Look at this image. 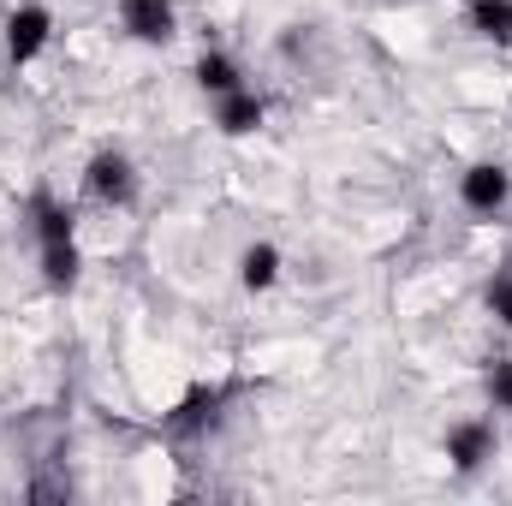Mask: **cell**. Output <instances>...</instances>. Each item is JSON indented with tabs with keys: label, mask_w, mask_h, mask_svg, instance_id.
I'll use <instances>...</instances> for the list:
<instances>
[{
	"label": "cell",
	"mask_w": 512,
	"mask_h": 506,
	"mask_svg": "<svg viewBox=\"0 0 512 506\" xmlns=\"http://www.w3.org/2000/svg\"><path fill=\"white\" fill-rule=\"evenodd\" d=\"M120 24L137 42H173L179 12H173V0H120Z\"/></svg>",
	"instance_id": "6"
},
{
	"label": "cell",
	"mask_w": 512,
	"mask_h": 506,
	"mask_svg": "<svg viewBox=\"0 0 512 506\" xmlns=\"http://www.w3.org/2000/svg\"><path fill=\"white\" fill-rule=\"evenodd\" d=\"M507 197H512L507 167H495V161H477V167H465V179H459V203H465L471 215H495Z\"/></svg>",
	"instance_id": "4"
},
{
	"label": "cell",
	"mask_w": 512,
	"mask_h": 506,
	"mask_svg": "<svg viewBox=\"0 0 512 506\" xmlns=\"http://www.w3.org/2000/svg\"><path fill=\"white\" fill-rule=\"evenodd\" d=\"M262 126V102L245 96V90H233V96H221V131L227 137H251Z\"/></svg>",
	"instance_id": "9"
},
{
	"label": "cell",
	"mask_w": 512,
	"mask_h": 506,
	"mask_svg": "<svg viewBox=\"0 0 512 506\" xmlns=\"http://www.w3.org/2000/svg\"><path fill=\"white\" fill-rule=\"evenodd\" d=\"M471 30L495 48H512V0H471Z\"/></svg>",
	"instance_id": "7"
},
{
	"label": "cell",
	"mask_w": 512,
	"mask_h": 506,
	"mask_svg": "<svg viewBox=\"0 0 512 506\" xmlns=\"http://www.w3.org/2000/svg\"><path fill=\"white\" fill-rule=\"evenodd\" d=\"M84 185H90V197H96L102 209H126L131 197H137V167H131L120 149H102V155H90Z\"/></svg>",
	"instance_id": "2"
},
{
	"label": "cell",
	"mask_w": 512,
	"mask_h": 506,
	"mask_svg": "<svg viewBox=\"0 0 512 506\" xmlns=\"http://www.w3.org/2000/svg\"><path fill=\"white\" fill-rule=\"evenodd\" d=\"M489 399H495V411H512V358L489 370Z\"/></svg>",
	"instance_id": "11"
},
{
	"label": "cell",
	"mask_w": 512,
	"mask_h": 506,
	"mask_svg": "<svg viewBox=\"0 0 512 506\" xmlns=\"http://www.w3.org/2000/svg\"><path fill=\"white\" fill-rule=\"evenodd\" d=\"M36 239H42V274L48 286H72L78 280V227L60 203H36Z\"/></svg>",
	"instance_id": "1"
},
{
	"label": "cell",
	"mask_w": 512,
	"mask_h": 506,
	"mask_svg": "<svg viewBox=\"0 0 512 506\" xmlns=\"http://www.w3.org/2000/svg\"><path fill=\"white\" fill-rule=\"evenodd\" d=\"M48 36H54V18H48V6H18L12 18H6V54L24 66V60H36L42 48H48Z\"/></svg>",
	"instance_id": "5"
},
{
	"label": "cell",
	"mask_w": 512,
	"mask_h": 506,
	"mask_svg": "<svg viewBox=\"0 0 512 506\" xmlns=\"http://www.w3.org/2000/svg\"><path fill=\"white\" fill-rule=\"evenodd\" d=\"M447 459H453V471H459V477L483 471V465L495 459V423H483V417L453 423V429H447Z\"/></svg>",
	"instance_id": "3"
},
{
	"label": "cell",
	"mask_w": 512,
	"mask_h": 506,
	"mask_svg": "<svg viewBox=\"0 0 512 506\" xmlns=\"http://www.w3.org/2000/svg\"><path fill=\"white\" fill-rule=\"evenodd\" d=\"M197 84H203L209 96H233V90H239V66H233L227 54H203V60H197Z\"/></svg>",
	"instance_id": "10"
},
{
	"label": "cell",
	"mask_w": 512,
	"mask_h": 506,
	"mask_svg": "<svg viewBox=\"0 0 512 506\" xmlns=\"http://www.w3.org/2000/svg\"><path fill=\"white\" fill-rule=\"evenodd\" d=\"M239 280H245L251 292H268V286L280 280V251H274V245H245V256H239Z\"/></svg>",
	"instance_id": "8"
},
{
	"label": "cell",
	"mask_w": 512,
	"mask_h": 506,
	"mask_svg": "<svg viewBox=\"0 0 512 506\" xmlns=\"http://www.w3.org/2000/svg\"><path fill=\"white\" fill-rule=\"evenodd\" d=\"M489 310H495V316L512 328V274H501V280L489 286Z\"/></svg>",
	"instance_id": "12"
}]
</instances>
